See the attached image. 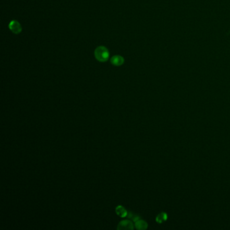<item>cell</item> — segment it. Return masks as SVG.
<instances>
[{"mask_svg": "<svg viewBox=\"0 0 230 230\" xmlns=\"http://www.w3.org/2000/svg\"><path fill=\"white\" fill-rule=\"evenodd\" d=\"M95 56L96 60L100 62H105L109 57V52L105 46H99L95 51Z\"/></svg>", "mask_w": 230, "mask_h": 230, "instance_id": "cell-1", "label": "cell"}, {"mask_svg": "<svg viewBox=\"0 0 230 230\" xmlns=\"http://www.w3.org/2000/svg\"><path fill=\"white\" fill-rule=\"evenodd\" d=\"M9 29L10 31L14 34H19L22 31L21 24L18 22L17 20H11L9 24Z\"/></svg>", "mask_w": 230, "mask_h": 230, "instance_id": "cell-2", "label": "cell"}, {"mask_svg": "<svg viewBox=\"0 0 230 230\" xmlns=\"http://www.w3.org/2000/svg\"><path fill=\"white\" fill-rule=\"evenodd\" d=\"M117 229L120 230L133 229H134V226H133L132 223L130 220H124L119 223Z\"/></svg>", "mask_w": 230, "mask_h": 230, "instance_id": "cell-3", "label": "cell"}, {"mask_svg": "<svg viewBox=\"0 0 230 230\" xmlns=\"http://www.w3.org/2000/svg\"><path fill=\"white\" fill-rule=\"evenodd\" d=\"M111 63L114 66H120L124 63V58L120 56H113L111 59Z\"/></svg>", "mask_w": 230, "mask_h": 230, "instance_id": "cell-4", "label": "cell"}, {"mask_svg": "<svg viewBox=\"0 0 230 230\" xmlns=\"http://www.w3.org/2000/svg\"><path fill=\"white\" fill-rule=\"evenodd\" d=\"M116 212L117 213V215H119V217H125L128 215L127 211H126V209H124V207H123V206L121 205L117 206L116 209Z\"/></svg>", "mask_w": 230, "mask_h": 230, "instance_id": "cell-5", "label": "cell"}, {"mask_svg": "<svg viewBox=\"0 0 230 230\" xmlns=\"http://www.w3.org/2000/svg\"><path fill=\"white\" fill-rule=\"evenodd\" d=\"M135 226L137 229H145L147 228V224L142 220H138L136 221Z\"/></svg>", "mask_w": 230, "mask_h": 230, "instance_id": "cell-6", "label": "cell"}, {"mask_svg": "<svg viewBox=\"0 0 230 230\" xmlns=\"http://www.w3.org/2000/svg\"><path fill=\"white\" fill-rule=\"evenodd\" d=\"M167 219V214L165 213H160L159 215H158L157 217H156V221H157V222L161 224V223L164 221H166Z\"/></svg>", "mask_w": 230, "mask_h": 230, "instance_id": "cell-7", "label": "cell"}]
</instances>
